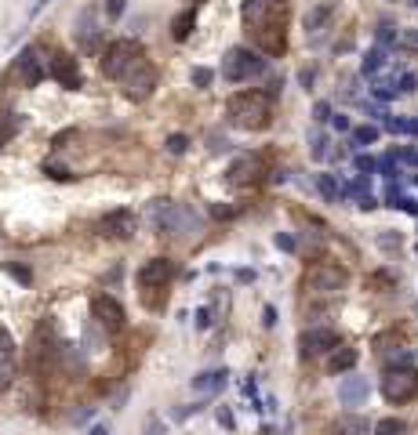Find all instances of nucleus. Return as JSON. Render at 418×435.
<instances>
[{
    "mask_svg": "<svg viewBox=\"0 0 418 435\" xmlns=\"http://www.w3.org/2000/svg\"><path fill=\"white\" fill-rule=\"evenodd\" d=\"M164 149L175 152V156H182V152L189 149V138L186 134H168V142H164Z\"/></svg>",
    "mask_w": 418,
    "mask_h": 435,
    "instance_id": "obj_25",
    "label": "nucleus"
},
{
    "mask_svg": "<svg viewBox=\"0 0 418 435\" xmlns=\"http://www.w3.org/2000/svg\"><path fill=\"white\" fill-rule=\"evenodd\" d=\"M338 344V334L331 327H313L302 334V355H324Z\"/></svg>",
    "mask_w": 418,
    "mask_h": 435,
    "instance_id": "obj_16",
    "label": "nucleus"
},
{
    "mask_svg": "<svg viewBox=\"0 0 418 435\" xmlns=\"http://www.w3.org/2000/svg\"><path fill=\"white\" fill-rule=\"evenodd\" d=\"M327 435H367V421L360 414H342L331 428H327Z\"/></svg>",
    "mask_w": 418,
    "mask_h": 435,
    "instance_id": "obj_17",
    "label": "nucleus"
},
{
    "mask_svg": "<svg viewBox=\"0 0 418 435\" xmlns=\"http://www.w3.org/2000/svg\"><path fill=\"white\" fill-rule=\"evenodd\" d=\"M175 261L171 258H149L138 268V290H142V305L146 309H164V298H168V283L175 279Z\"/></svg>",
    "mask_w": 418,
    "mask_h": 435,
    "instance_id": "obj_2",
    "label": "nucleus"
},
{
    "mask_svg": "<svg viewBox=\"0 0 418 435\" xmlns=\"http://www.w3.org/2000/svg\"><path fill=\"white\" fill-rule=\"evenodd\" d=\"M124 8H128V0H106V19L117 22L124 15Z\"/></svg>",
    "mask_w": 418,
    "mask_h": 435,
    "instance_id": "obj_28",
    "label": "nucleus"
},
{
    "mask_svg": "<svg viewBox=\"0 0 418 435\" xmlns=\"http://www.w3.org/2000/svg\"><path fill=\"white\" fill-rule=\"evenodd\" d=\"M265 69V58H258L251 47H230L222 58V76L230 84H244L251 76H258Z\"/></svg>",
    "mask_w": 418,
    "mask_h": 435,
    "instance_id": "obj_6",
    "label": "nucleus"
},
{
    "mask_svg": "<svg viewBox=\"0 0 418 435\" xmlns=\"http://www.w3.org/2000/svg\"><path fill=\"white\" fill-rule=\"evenodd\" d=\"M226 117L240 131H262L273 120V102L265 91H236L226 102Z\"/></svg>",
    "mask_w": 418,
    "mask_h": 435,
    "instance_id": "obj_1",
    "label": "nucleus"
},
{
    "mask_svg": "<svg viewBox=\"0 0 418 435\" xmlns=\"http://www.w3.org/2000/svg\"><path fill=\"white\" fill-rule=\"evenodd\" d=\"M262 174H265V163H262V156H251V152L236 156L230 163V171H226V178H230L233 185H255Z\"/></svg>",
    "mask_w": 418,
    "mask_h": 435,
    "instance_id": "obj_15",
    "label": "nucleus"
},
{
    "mask_svg": "<svg viewBox=\"0 0 418 435\" xmlns=\"http://www.w3.org/2000/svg\"><path fill=\"white\" fill-rule=\"evenodd\" d=\"M189 80H193V87H211L214 73H211V69H204V66H197L193 73H189Z\"/></svg>",
    "mask_w": 418,
    "mask_h": 435,
    "instance_id": "obj_27",
    "label": "nucleus"
},
{
    "mask_svg": "<svg viewBox=\"0 0 418 435\" xmlns=\"http://www.w3.org/2000/svg\"><path fill=\"white\" fill-rule=\"evenodd\" d=\"M382 395L389 403H411L415 395H418V374L408 366H400V370H389V374L382 377Z\"/></svg>",
    "mask_w": 418,
    "mask_h": 435,
    "instance_id": "obj_11",
    "label": "nucleus"
},
{
    "mask_svg": "<svg viewBox=\"0 0 418 435\" xmlns=\"http://www.w3.org/2000/svg\"><path fill=\"white\" fill-rule=\"evenodd\" d=\"M19 127H22L19 113H0V145H4V142H11V138L19 134Z\"/></svg>",
    "mask_w": 418,
    "mask_h": 435,
    "instance_id": "obj_20",
    "label": "nucleus"
},
{
    "mask_svg": "<svg viewBox=\"0 0 418 435\" xmlns=\"http://www.w3.org/2000/svg\"><path fill=\"white\" fill-rule=\"evenodd\" d=\"M87 435H109V428L106 425H91V432H87Z\"/></svg>",
    "mask_w": 418,
    "mask_h": 435,
    "instance_id": "obj_34",
    "label": "nucleus"
},
{
    "mask_svg": "<svg viewBox=\"0 0 418 435\" xmlns=\"http://www.w3.org/2000/svg\"><path fill=\"white\" fill-rule=\"evenodd\" d=\"M135 228H138V217H135V211H128V207L106 211V214L95 222V233L106 236V239H131Z\"/></svg>",
    "mask_w": 418,
    "mask_h": 435,
    "instance_id": "obj_10",
    "label": "nucleus"
},
{
    "mask_svg": "<svg viewBox=\"0 0 418 435\" xmlns=\"http://www.w3.org/2000/svg\"><path fill=\"white\" fill-rule=\"evenodd\" d=\"M364 395V385L360 381H349V385H342V399H360Z\"/></svg>",
    "mask_w": 418,
    "mask_h": 435,
    "instance_id": "obj_30",
    "label": "nucleus"
},
{
    "mask_svg": "<svg viewBox=\"0 0 418 435\" xmlns=\"http://www.w3.org/2000/svg\"><path fill=\"white\" fill-rule=\"evenodd\" d=\"M4 80L11 87H36V84L44 80V66H41V58H36L33 47H22L19 51L15 62H11L8 73H4Z\"/></svg>",
    "mask_w": 418,
    "mask_h": 435,
    "instance_id": "obj_8",
    "label": "nucleus"
},
{
    "mask_svg": "<svg viewBox=\"0 0 418 435\" xmlns=\"http://www.w3.org/2000/svg\"><path fill=\"white\" fill-rule=\"evenodd\" d=\"M11 381H15V360L0 352V395L11 388Z\"/></svg>",
    "mask_w": 418,
    "mask_h": 435,
    "instance_id": "obj_21",
    "label": "nucleus"
},
{
    "mask_svg": "<svg viewBox=\"0 0 418 435\" xmlns=\"http://www.w3.org/2000/svg\"><path fill=\"white\" fill-rule=\"evenodd\" d=\"M47 178H55V182H73V178H77V174H73V171H66V167H55V163H47Z\"/></svg>",
    "mask_w": 418,
    "mask_h": 435,
    "instance_id": "obj_29",
    "label": "nucleus"
},
{
    "mask_svg": "<svg viewBox=\"0 0 418 435\" xmlns=\"http://www.w3.org/2000/svg\"><path fill=\"white\" fill-rule=\"evenodd\" d=\"M58 352H62V341H58L55 319H52V316H44L41 323L33 327V334H30V349H26V355H30V366H33V370H41V374H44V370L58 360Z\"/></svg>",
    "mask_w": 418,
    "mask_h": 435,
    "instance_id": "obj_4",
    "label": "nucleus"
},
{
    "mask_svg": "<svg viewBox=\"0 0 418 435\" xmlns=\"http://www.w3.org/2000/svg\"><path fill=\"white\" fill-rule=\"evenodd\" d=\"M149 225L157 228V236H175L182 228H197V217L171 200H153L149 203Z\"/></svg>",
    "mask_w": 418,
    "mask_h": 435,
    "instance_id": "obj_5",
    "label": "nucleus"
},
{
    "mask_svg": "<svg viewBox=\"0 0 418 435\" xmlns=\"http://www.w3.org/2000/svg\"><path fill=\"white\" fill-rule=\"evenodd\" d=\"M4 272H8V276H15L19 283H33V272H30L26 265H19V261H4Z\"/></svg>",
    "mask_w": 418,
    "mask_h": 435,
    "instance_id": "obj_23",
    "label": "nucleus"
},
{
    "mask_svg": "<svg viewBox=\"0 0 418 435\" xmlns=\"http://www.w3.org/2000/svg\"><path fill=\"white\" fill-rule=\"evenodd\" d=\"M91 319L106 334H120L128 327V316H124V305L113 298V294H95L91 298Z\"/></svg>",
    "mask_w": 418,
    "mask_h": 435,
    "instance_id": "obj_9",
    "label": "nucleus"
},
{
    "mask_svg": "<svg viewBox=\"0 0 418 435\" xmlns=\"http://www.w3.org/2000/svg\"><path fill=\"white\" fill-rule=\"evenodd\" d=\"M357 366V349H342V344H335L331 355H327V370L331 374H346V370Z\"/></svg>",
    "mask_w": 418,
    "mask_h": 435,
    "instance_id": "obj_18",
    "label": "nucleus"
},
{
    "mask_svg": "<svg viewBox=\"0 0 418 435\" xmlns=\"http://www.w3.org/2000/svg\"><path fill=\"white\" fill-rule=\"evenodd\" d=\"M222 377H226V370H214V374H200L193 385H197V388H219Z\"/></svg>",
    "mask_w": 418,
    "mask_h": 435,
    "instance_id": "obj_26",
    "label": "nucleus"
},
{
    "mask_svg": "<svg viewBox=\"0 0 418 435\" xmlns=\"http://www.w3.org/2000/svg\"><path fill=\"white\" fill-rule=\"evenodd\" d=\"M146 62V51H142V44L138 40H113V44H106L102 47V76L106 80H124L135 66H142Z\"/></svg>",
    "mask_w": 418,
    "mask_h": 435,
    "instance_id": "obj_3",
    "label": "nucleus"
},
{
    "mask_svg": "<svg viewBox=\"0 0 418 435\" xmlns=\"http://www.w3.org/2000/svg\"><path fill=\"white\" fill-rule=\"evenodd\" d=\"M193 25H197V8H186V11H179V15L171 19V36L182 44V40H189Z\"/></svg>",
    "mask_w": 418,
    "mask_h": 435,
    "instance_id": "obj_19",
    "label": "nucleus"
},
{
    "mask_svg": "<svg viewBox=\"0 0 418 435\" xmlns=\"http://www.w3.org/2000/svg\"><path fill=\"white\" fill-rule=\"evenodd\" d=\"M0 352H4V355L11 352V334H8L4 327H0Z\"/></svg>",
    "mask_w": 418,
    "mask_h": 435,
    "instance_id": "obj_31",
    "label": "nucleus"
},
{
    "mask_svg": "<svg viewBox=\"0 0 418 435\" xmlns=\"http://www.w3.org/2000/svg\"><path fill=\"white\" fill-rule=\"evenodd\" d=\"M47 4H52V0H36V4H33V15H41V11H44Z\"/></svg>",
    "mask_w": 418,
    "mask_h": 435,
    "instance_id": "obj_35",
    "label": "nucleus"
},
{
    "mask_svg": "<svg viewBox=\"0 0 418 435\" xmlns=\"http://www.w3.org/2000/svg\"><path fill=\"white\" fill-rule=\"evenodd\" d=\"M346 279H349V272L342 265H335V261H316V265L306 268L302 287L313 290V294H335V290L346 287Z\"/></svg>",
    "mask_w": 418,
    "mask_h": 435,
    "instance_id": "obj_7",
    "label": "nucleus"
},
{
    "mask_svg": "<svg viewBox=\"0 0 418 435\" xmlns=\"http://www.w3.org/2000/svg\"><path fill=\"white\" fill-rule=\"evenodd\" d=\"M211 214H214V217H230L233 207H211Z\"/></svg>",
    "mask_w": 418,
    "mask_h": 435,
    "instance_id": "obj_32",
    "label": "nucleus"
},
{
    "mask_svg": "<svg viewBox=\"0 0 418 435\" xmlns=\"http://www.w3.org/2000/svg\"><path fill=\"white\" fill-rule=\"evenodd\" d=\"M327 15H331V8H327V4L313 8L309 15H306V30H316V25H320V22H327Z\"/></svg>",
    "mask_w": 418,
    "mask_h": 435,
    "instance_id": "obj_24",
    "label": "nucleus"
},
{
    "mask_svg": "<svg viewBox=\"0 0 418 435\" xmlns=\"http://www.w3.org/2000/svg\"><path fill=\"white\" fill-rule=\"evenodd\" d=\"M357 138H360V142H371V138H375V131H367V127H360V131H357Z\"/></svg>",
    "mask_w": 418,
    "mask_h": 435,
    "instance_id": "obj_33",
    "label": "nucleus"
},
{
    "mask_svg": "<svg viewBox=\"0 0 418 435\" xmlns=\"http://www.w3.org/2000/svg\"><path fill=\"white\" fill-rule=\"evenodd\" d=\"M255 40L262 44L265 55H284V47H287V33H284V15H276V19H265L255 25Z\"/></svg>",
    "mask_w": 418,
    "mask_h": 435,
    "instance_id": "obj_14",
    "label": "nucleus"
},
{
    "mask_svg": "<svg viewBox=\"0 0 418 435\" xmlns=\"http://www.w3.org/2000/svg\"><path fill=\"white\" fill-rule=\"evenodd\" d=\"M120 91L128 95L131 102H146L149 95L157 91V69L149 66V62H142V66H135L128 76L120 80Z\"/></svg>",
    "mask_w": 418,
    "mask_h": 435,
    "instance_id": "obj_12",
    "label": "nucleus"
},
{
    "mask_svg": "<svg viewBox=\"0 0 418 435\" xmlns=\"http://www.w3.org/2000/svg\"><path fill=\"white\" fill-rule=\"evenodd\" d=\"M375 435H404V421H397V417L378 421V425H375Z\"/></svg>",
    "mask_w": 418,
    "mask_h": 435,
    "instance_id": "obj_22",
    "label": "nucleus"
},
{
    "mask_svg": "<svg viewBox=\"0 0 418 435\" xmlns=\"http://www.w3.org/2000/svg\"><path fill=\"white\" fill-rule=\"evenodd\" d=\"M47 73H52L55 80L66 87V91H80V87H84L80 62H77V55H69V51H55V55H52V66H47Z\"/></svg>",
    "mask_w": 418,
    "mask_h": 435,
    "instance_id": "obj_13",
    "label": "nucleus"
}]
</instances>
